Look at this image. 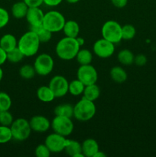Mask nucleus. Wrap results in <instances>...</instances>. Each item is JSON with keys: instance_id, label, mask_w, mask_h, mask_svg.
<instances>
[{"instance_id": "f257e3e1", "label": "nucleus", "mask_w": 156, "mask_h": 157, "mask_svg": "<svg viewBox=\"0 0 156 157\" xmlns=\"http://www.w3.org/2000/svg\"><path fill=\"white\" fill-rule=\"evenodd\" d=\"M80 49V47L78 44L76 38L65 36L58 42L55 48V52L61 60L70 61L76 58Z\"/></svg>"}, {"instance_id": "f03ea898", "label": "nucleus", "mask_w": 156, "mask_h": 157, "mask_svg": "<svg viewBox=\"0 0 156 157\" xmlns=\"http://www.w3.org/2000/svg\"><path fill=\"white\" fill-rule=\"evenodd\" d=\"M41 44L39 38L33 31L23 34L18 41V48L24 57H32L38 53Z\"/></svg>"}, {"instance_id": "7ed1b4c3", "label": "nucleus", "mask_w": 156, "mask_h": 157, "mask_svg": "<svg viewBox=\"0 0 156 157\" xmlns=\"http://www.w3.org/2000/svg\"><path fill=\"white\" fill-rule=\"evenodd\" d=\"M94 102L83 98L73 106V117L81 122L90 121L96 114Z\"/></svg>"}, {"instance_id": "20e7f679", "label": "nucleus", "mask_w": 156, "mask_h": 157, "mask_svg": "<svg viewBox=\"0 0 156 157\" xmlns=\"http://www.w3.org/2000/svg\"><path fill=\"white\" fill-rule=\"evenodd\" d=\"M101 33L104 39L115 44L119 43L122 40V26L114 20H109L106 21L102 26Z\"/></svg>"}, {"instance_id": "39448f33", "label": "nucleus", "mask_w": 156, "mask_h": 157, "mask_svg": "<svg viewBox=\"0 0 156 157\" xmlns=\"http://www.w3.org/2000/svg\"><path fill=\"white\" fill-rule=\"evenodd\" d=\"M65 18L61 12L58 11H50L44 14L43 25L52 33L63 30L65 24Z\"/></svg>"}, {"instance_id": "423d86ee", "label": "nucleus", "mask_w": 156, "mask_h": 157, "mask_svg": "<svg viewBox=\"0 0 156 157\" xmlns=\"http://www.w3.org/2000/svg\"><path fill=\"white\" fill-rule=\"evenodd\" d=\"M12 137L17 141H24L28 139L32 133L29 121L24 118H18L14 120L10 126Z\"/></svg>"}, {"instance_id": "0eeeda50", "label": "nucleus", "mask_w": 156, "mask_h": 157, "mask_svg": "<svg viewBox=\"0 0 156 157\" xmlns=\"http://www.w3.org/2000/svg\"><path fill=\"white\" fill-rule=\"evenodd\" d=\"M50 127L54 133L62 136H70L73 130V123L71 118L64 116H55L50 123Z\"/></svg>"}, {"instance_id": "6e6552de", "label": "nucleus", "mask_w": 156, "mask_h": 157, "mask_svg": "<svg viewBox=\"0 0 156 157\" xmlns=\"http://www.w3.org/2000/svg\"><path fill=\"white\" fill-rule=\"evenodd\" d=\"M33 65L36 74L41 76H47L53 71L54 61L50 55L43 53L35 58Z\"/></svg>"}, {"instance_id": "1a4fd4ad", "label": "nucleus", "mask_w": 156, "mask_h": 157, "mask_svg": "<svg viewBox=\"0 0 156 157\" xmlns=\"http://www.w3.org/2000/svg\"><path fill=\"white\" fill-rule=\"evenodd\" d=\"M76 76L85 86L96 84L98 80L97 71L91 64L80 66Z\"/></svg>"}, {"instance_id": "9d476101", "label": "nucleus", "mask_w": 156, "mask_h": 157, "mask_svg": "<svg viewBox=\"0 0 156 157\" xmlns=\"http://www.w3.org/2000/svg\"><path fill=\"white\" fill-rule=\"evenodd\" d=\"M55 98H62L68 93L69 82L62 75H55L50 79L48 84Z\"/></svg>"}, {"instance_id": "9b49d317", "label": "nucleus", "mask_w": 156, "mask_h": 157, "mask_svg": "<svg viewBox=\"0 0 156 157\" xmlns=\"http://www.w3.org/2000/svg\"><path fill=\"white\" fill-rule=\"evenodd\" d=\"M93 53L101 58H108L115 52V44L104 39L97 40L93 46Z\"/></svg>"}, {"instance_id": "f8f14e48", "label": "nucleus", "mask_w": 156, "mask_h": 157, "mask_svg": "<svg viewBox=\"0 0 156 157\" xmlns=\"http://www.w3.org/2000/svg\"><path fill=\"white\" fill-rule=\"evenodd\" d=\"M66 143H67V139L65 136L54 133V132L49 134L44 141V144L53 153H58L64 151Z\"/></svg>"}, {"instance_id": "ddd939ff", "label": "nucleus", "mask_w": 156, "mask_h": 157, "mask_svg": "<svg viewBox=\"0 0 156 157\" xmlns=\"http://www.w3.org/2000/svg\"><path fill=\"white\" fill-rule=\"evenodd\" d=\"M32 130L38 133H44L50 127V122L47 117L41 115H35L29 121Z\"/></svg>"}, {"instance_id": "4468645a", "label": "nucleus", "mask_w": 156, "mask_h": 157, "mask_svg": "<svg viewBox=\"0 0 156 157\" xmlns=\"http://www.w3.org/2000/svg\"><path fill=\"white\" fill-rule=\"evenodd\" d=\"M44 13L40 7H29L25 18L30 27L41 25L43 24Z\"/></svg>"}, {"instance_id": "2eb2a0df", "label": "nucleus", "mask_w": 156, "mask_h": 157, "mask_svg": "<svg viewBox=\"0 0 156 157\" xmlns=\"http://www.w3.org/2000/svg\"><path fill=\"white\" fill-rule=\"evenodd\" d=\"M81 147H82V153L86 157H94L95 154L99 150L97 141L93 138L86 139L81 144Z\"/></svg>"}, {"instance_id": "dca6fc26", "label": "nucleus", "mask_w": 156, "mask_h": 157, "mask_svg": "<svg viewBox=\"0 0 156 157\" xmlns=\"http://www.w3.org/2000/svg\"><path fill=\"white\" fill-rule=\"evenodd\" d=\"M64 151L67 155L72 157H84V153H82L81 144L74 140L67 139Z\"/></svg>"}, {"instance_id": "f3484780", "label": "nucleus", "mask_w": 156, "mask_h": 157, "mask_svg": "<svg viewBox=\"0 0 156 157\" xmlns=\"http://www.w3.org/2000/svg\"><path fill=\"white\" fill-rule=\"evenodd\" d=\"M18 46L16 38L12 34H6L0 38V47L6 52H10Z\"/></svg>"}, {"instance_id": "a211bd4d", "label": "nucleus", "mask_w": 156, "mask_h": 157, "mask_svg": "<svg viewBox=\"0 0 156 157\" xmlns=\"http://www.w3.org/2000/svg\"><path fill=\"white\" fill-rule=\"evenodd\" d=\"M63 32L67 37L70 38H76L80 33V25L78 22L74 20H68L65 21Z\"/></svg>"}, {"instance_id": "6ab92c4d", "label": "nucleus", "mask_w": 156, "mask_h": 157, "mask_svg": "<svg viewBox=\"0 0 156 157\" xmlns=\"http://www.w3.org/2000/svg\"><path fill=\"white\" fill-rule=\"evenodd\" d=\"M28 8V6L26 5L24 1L17 2L14 3L12 7V10H11L12 16L17 19H21L23 18H25Z\"/></svg>"}, {"instance_id": "aec40b11", "label": "nucleus", "mask_w": 156, "mask_h": 157, "mask_svg": "<svg viewBox=\"0 0 156 157\" xmlns=\"http://www.w3.org/2000/svg\"><path fill=\"white\" fill-rule=\"evenodd\" d=\"M110 75L111 79L119 84L124 83L128 78V75H127L125 70L120 66H115V67H112Z\"/></svg>"}, {"instance_id": "412c9836", "label": "nucleus", "mask_w": 156, "mask_h": 157, "mask_svg": "<svg viewBox=\"0 0 156 157\" xmlns=\"http://www.w3.org/2000/svg\"><path fill=\"white\" fill-rule=\"evenodd\" d=\"M99 95H100V89L96 85V84L85 86L84 93H83V96H84L83 98L94 102L99 98Z\"/></svg>"}, {"instance_id": "4be33fe9", "label": "nucleus", "mask_w": 156, "mask_h": 157, "mask_svg": "<svg viewBox=\"0 0 156 157\" xmlns=\"http://www.w3.org/2000/svg\"><path fill=\"white\" fill-rule=\"evenodd\" d=\"M37 97L40 101L44 103H50L56 98L49 86L40 87L37 90Z\"/></svg>"}, {"instance_id": "5701e85b", "label": "nucleus", "mask_w": 156, "mask_h": 157, "mask_svg": "<svg viewBox=\"0 0 156 157\" xmlns=\"http://www.w3.org/2000/svg\"><path fill=\"white\" fill-rule=\"evenodd\" d=\"M30 30L33 31L37 35L38 38H39L41 43H47L52 38V32L47 30V29L44 27L43 25L38 26H34V27H30Z\"/></svg>"}, {"instance_id": "b1692460", "label": "nucleus", "mask_w": 156, "mask_h": 157, "mask_svg": "<svg viewBox=\"0 0 156 157\" xmlns=\"http://www.w3.org/2000/svg\"><path fill=\"white\" fill-rule=\"evenodd\" d=\"M117 58L120 64L129 66L134 63L135 55L129 49H122L118 53Z\"/></svg>"}, {"instance_id": "393cba45", "label": "nucleus", "mask_w": 156, "mask_h": 157, "mask_svg": "<svg viewBox=\"0 0 156 157\" xmlns=\"http://www.w3.org/2000/svg\"><path fill=\"white\" fill-rule=\"evenodd\" d=\"M75 58L80 65L90 64L93 61V54L88 49H80Z\"/></svg>"}, {"instance_id": "a878e982", "label": "nucleus", "mask_w": 156, "mask_h": 157, "mask_svg": "<svg viewBox=\"0 0 156 157\" xmlns=\"http://www.w3.org/2000/svg\"><path fill=\"white\" fill-rule=\"evenodd\" d=\"M54 112L55 116H64L71 118L73 117V106L69 104H60L55 107Z\"/></svg>"}, {"instance_id": "bb28decb", "label": "nucleus", "mask_w": 156, "mask_h": 157, "mask_svg": "<svg viewBox=\"0 0 156 157\" xmlns=\"http://www.w3.org/2000/svg\"><path fill=\"white\" fill-rule=\"evenodd\" d=\"M85 85L80 80L76 79L69 83L68 92L73 96H79L84 93Z\"/></svg>"}, {"instance_id": "cd10ccee", "label": "nucleus", "mask_w": 156, "mask_h": 157, "mask_svg": "<svg viewBox=\"0 0 156 157\" xmlns=\"http://www.w3.org/2000/svg\"><path fill=\"white\" fill-rule=\"evenodd\" d=\"M36 75V71L34 65L31 64H24L19 69V75L21 78L25 80H31Z\"/></svg>"}, {"instance_id": "c85d7f7f", "label": "nucleus", "mask_w": 156, "mask_h": 157, "mask_svg": "<svg viewBox=\"0 0 156 157\" xmlns=\"http://www.w3.org/2000/svg\"><path fill=\"white\" fill-rule=\"evenodd\" d=\"M7 53V61L11 63H18L22 61L24 55H23L22 52L20 51L17 46L15 48L12 49L10 52H6Z\"/></svg>"}, {"instance_id": "c756f323", "label": "nucleus", "mask_w": 156, "mask_h": 157, "mask_svg": "<svg viewBox=\"0 0 156 157\" xmlns=\"http://www.w3.org/2000/svg\"><path fill=\"white\" fill-rule=\"evenodd\" d=\"M136 28L130 24L124 25L122 26V40H131L136 36Z\"/></svg>"}, {"instance_id": "7c9ffc66", "label": "nucleus", "mask_w": 156, "mask_h": 157, "mask_svg": "<svg viewBox=\"0 0 156 157\" xmlns=\"http://www.w3.org/2000/svg\"><path fill=\"white\" fill-rule=\"evenodd\" d=\"M13 139L10 127L0 125V144H6Z\"/></svg>"}, {"instance_id": "2f4dec72", "label": "nucleus", "mask_w": 156, "mask_h": 157, "mask_svg": "<svg viewBox=\"0 0 156 157\" xmlns=\"http://www.w3.org/2000/svg\"><path fill=\"white\" fill-rule=\"evenodd\" d=\"M12 107V99L6 92H0V111L9 110Z\"/></svg>"}, {"instance_id": "473e14b6", "label": "nucleus", "mask_w": 156, "mask_h": 157, "mask_svg": "<svg viewBox=\"0 0 156 157\" xmlns=\"http://www.w3.org/2000/svg\"><path fill=\"white\" fill-rule=\"evenodd\" d=\"M14 121L13 116L9 110L0 111V125L10 127Z\"/></svg>"}, {"instance_id": "72a5a7b5", "label": "nucleus", "mask_w": 156, "mask_h": 157, "mask_svg": "<svg viewBox=\"0 0 156 157\" xmlns=\"http://www.w3.org/2000/svg\"><path fill=\"white\" fill-rule=\"evenodd\" d=\"M51 152L45 144H39L36 147L35 150V154L37 157H49Z\"/></svg>"}, {"instance_id": "f704fd0d", "label": "nucleus", "mask_w": 156, "mask_h": 157, "mask_svg": "<svg viewBox=\"0 0 156 157\" xmlns=\"http://www.w3.org/2000/svg\"><path fill=\"white\" fill-rule=\"evenodd\" d=\"M9 21V14L4 8L0 7V29L7 25Z\"/></svg>"}, {"instance_id": "c9c22d12", "label": "nucleus", "mask_w": 156, "mask_h": 157, "mask_svg": "<svg viewBox=\"0 0 156 157\" xmlns=\"http://www.w3.org/2000/svg\"><path fill=\"white\" fill-rule=\"evenodd\" d=\"M147 63V58L145 55H142V54H139L135 56L134 58V64L139 67H142V66L145 65Z\"/></svg>"}, {"instance_id": "e433bc0d", "label": "nucleus", "mask_w": 156, "mask_h": 157, "mask_svg": "<svg viewBox=\"0 0 156 157\" xmlns=\"http://www.w3.org/2000/svg\"><path fill=\"white\" fill-rule=\"evenodd\" d=\"M28 7H40L44 3L43 0H23Z\"/></svg>"}, {"instance_id": "4c0bfd02", "label": "nucleus", "mask_w": 156, "mask_h": 157, "mask_svg": "<svg viewBox=\"0 0 156 157\" xmlns=\"http://www.w3.org/2000/svg\"><path fill=\"white\" fill-rule=\"evenodd\" d=\"M111 2L115 7L122 9V8L126 6L127 3H128V0H111Z\"/></svg>"}, {"instance_id": "58836bf2", "label": "nucleus", "mask_w": 156, "mask_h": 157, "mask_svg": "<svg viewBox=\"0 0 156 157\" xmlns=\"http://www.w3.org/2000/svg\"><path fill=\"white\" fill-rule=\"evenodd\" d=\"M63 0H43L44 4L47 6H50V7H55V6H58L62 2Z\"/></svg>"}, {"instance_id": "ea45409f", "label": "nucleus", "mask_w": 156, "mask_h": 157, "mask_svg": "<svg viewBox=\"0 0 156 157\" xmlns=\"http://www.w3.org/2000/svg\"><path fill=\"white\" fill-rule=\"evenodd\" d=\"M7 61V53L0 47V66L2 65Z\"/></svg>"}, {"instance_id": "a19ab883", "label": "nucleus", "mask_w": 156, "mask_h": 157, "mask_svg": "<svg viewBox=\"0 0 156 157\" xmlns=\"http://www.w3.org/2000/svg\"><path fill=\"white\" fill-rule=\"evenodd\" d=\"M76 41H77L78 44L80 45V47H82V46L85 44V39H84L83 37L78 36V37H76Z\"/></svg>"}, {"instance_id": "79ce46f5", "label": "nucleus", "mask_w": 156, "mask_h": 157, "mask_svg": "<svg viewBox=\"0 0 156 157\" xmlns=\"http://www.w3.org/2000/svg\"><path fill=\"white\" fill-rule=\"evenodd\" d=\"M106 154H105L103 152L100 151V150H99V151H98L94 156V157H106Z\"/></svg>"}, {"instance_id": "37998d69", "label": "nucleus", "mask_w": 156, "mask_h": 157, "mask_svg": "<svg viewBox=\"0 0 156 157\" xmlns=\"http://www.w3.org/2000/svg\"><path fill=\"white\" fill-rule=\"evenodd\" d=\"M68 3H70V4H75V3L78 2L80 0H66Z\"/></svg>"}, {"instance_id": "c03bdc74", "label": "nucleus", "mask_w": 156, "mask_h": 157, "mask_svg": "<svg viewBox=\"0 0 156 157\" xmlns=\"http://www.w3.org/2000/svg\"><path fill=\"white\" fill-rule=\"evenodd\" d=\"M2 78H3V71L2 69L1 66H0V81H2Z\"/></svg>"}]
</instances>
